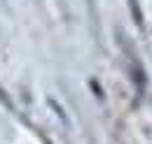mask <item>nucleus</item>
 <instances>
[{
  "mask_svg": "<svg viewBox=\"0 0 152 144\" xmlns=\"http://www.w3.org/2000/svg\"><path fill=\"white\" fill-rule=\"evenodd\" d=\"M131 9H133V17H136V23H140V12L136 7V0H131Z\"/></svg>",
  "mask_w": 152,
  "mask_h": 144,
  "instance_id": "1",
  "label": "nucleus"
}]
</instances>
